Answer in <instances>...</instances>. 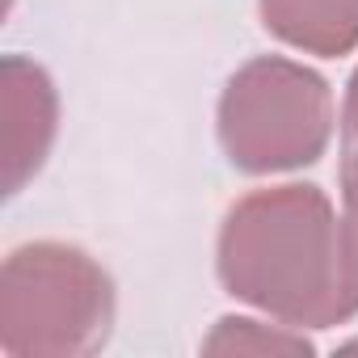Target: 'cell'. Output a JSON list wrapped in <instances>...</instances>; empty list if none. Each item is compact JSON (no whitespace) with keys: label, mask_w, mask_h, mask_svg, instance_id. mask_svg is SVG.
I'll return each mask as SVG.
<instances>
[{"label":"cell","mask_w":358,"mask_h":358,"mask_svg":"<svg viewBox=\"0 0 358 358\" xmlns=\"http://www.w3.org/2000/svg\"><path fill=\"white\" fill-rule=\"evenodd\" d=\"M220 148L232 169L274 177L316 164L337 131L329 80L287 55H257L241 64L215 110Z\"/></svg>","instance_id":"3"},{"label":"cell","mask_w":358,"mask_h":358,"mask_svg":"<svg viewBox=\"0 0 358 358\" xmlns=\"http://www.w3.org/2000/svg\"><path fill=\"white\" fill-rule=\"evenodd\" d=\"M114 278L68 241L17 245L0 266V354L89 358L114 333Z\"/></svg>","instance_id":"2"},{"label":"cell","mask_w":358,"mask_h":358,"mask_svg":"<svg viewBox=\"0 0 358 358\" xmlns=\"http://www.w3.org/2000/svg\"><path fill=\"white\" fill-rule=\"evenodd\" d=\"M0 127H5V194L17 199L43 173L59 135V93L43 64L0 59Z\"/></svg>","instance_id":"4"},{"label":"cell","mask_w":358,"mask_h":358,"mask_svg":"<svg viewBox=\"0 0 358 358\" xmlns=\"http://www.w3.org/2000/svg\"><path fill=\"white\" fill-rule=\"evenodd\" d=\"M341 220H345L350 253L358 262V160L354 164H341Z\"/></svg>","instance_id":"7"},{"label":"cell","mask_w":358,"mask_h":358,"mask_svg":"<svg viewBox=\"0 0 358 358\" xmlns=\"http://www.w3.org/2000/svg\"><path fill=\"white\" fill-rule=\"evenodd\" d=\"M341 152H345V164L358 160V68L345 85V101H341Z\"/></svg>","instance_id":"8"},{"label":"cell","mask_w":358,"mask_h":358,"mask_svg":"<svg viewBox=\"0 0 358 358\" xmlns=\"http://www.w3.org/2000/svg\"><path fill=\"white\" fill-rule=\"evenodd\" d=\"M215 274L232 299L295 329H333L358 316L345 220L312 182L236 199L215 236Z\"/></svg>","instance_id":"1"},{"label":"cell","mask_w":358,"mask_h":358,"mask_svg":"<svg viewBox=\"0 0 358 358\" xmlns=\"http://www.w3.org/2000/svg\"><path fill=\"white\" fill-rule=\"evenodd\" d=\"M262 26L291 51L337 59L358 47V0H257Z\"/></svg>","instance_id":"5"},{"label":"cell","mask_w":358,"mask_h":358,"mask_svg":"<svg viewBox=\"0 0 358 358\" xmlns=\"http://www.w3.org/2000/svg\"><path fill=\"white\" fill-rule=\"evenodd\" d=\"M203 354L220 358H308L316 354L308 329L282 324V320H257V316H220L215 329L199 345Z\"/></svg>","instance_id":"6"}]
</instances>
